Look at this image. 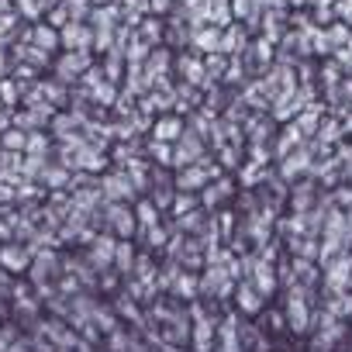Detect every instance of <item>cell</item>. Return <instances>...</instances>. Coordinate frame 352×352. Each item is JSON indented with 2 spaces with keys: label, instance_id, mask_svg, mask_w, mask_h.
Instances as JSON below:
<instances>
[{
  "label": "cell",
  "instance_id": "cell-1",
  "mask_svg": "<svg viewBox=\"0 0 352 352\" xmlns=\"http://www.w3.org/2000/svg\"><path fill=\"white\" fill-rule=\"evenodd\" d=\"M100 194H104V204H135L138 201V190L131 184V176L124 173V166L100 173Z\"/></svg>",
  "mask_w": 352,
  "mask_h": 352
},
{
  "label": "cell",
  "instance_id": "cell-2",
  "mask_svg": "<svg viewBox=\"0 0 352 352\" xmlns=\"http://www.w3.org/2000/svg\"><path fill=\"white\" fill-rule=\"evenodd\" d=\"M104 232H111L114 239H131L138 235V221L131 204H104Z\"/></svg>",
  "mask_w": 352,
  "mask_h": 352
},
{
  "label": "cell",
  "instance_id": "cell-3",
  "mask_svg": "<svg viewBox=\"0 0 352 352\" xmlns=\"http://www.w3.org/2000/svg\"><path fill=\"white\" fill-rule=\"evenodd\" d=\"M239 194V180L235 176H218V180H211L204 190H201V208L208 211V214H214V211H221L225 204H232V197Z\"/></svg>",
  "mask_w": 352,
  "mask_h": 352
},
{
  "label": "cell",
  "instance_id": "cell-4",
  "mask_svg": "<svg viewBox=\"0 0 352 352\" xmlns=\"http://www.w3.org/2000/svg\"><path fill=\"white\" fill-rule=\"evenodd\" d=\"M208 155V142L197 135V131H184L180 138L173 142V169H184V166H194Z\"/></svg>",
  "mask_w": 352,
  "mask_h": 352
},
{
  "label": "cell",
  "instance_id": "cell-5",
  "mask_svg": "<svg viewBox=\"0 0 352 352\" xmlns=\"http://www.w3.org/2000/svg\"><path fill=\"white\" fill-rule=\"evenodd\" d=\"M211 184V173H208V155L194 166H184V169H173V187L176 190H187V194H201L204 187Z\"/></svg>",
  "mask_w": 352,
  "mask_h": 352
},
{
  "label": "cell",
  "instance_id": "cell-6",
  "mask_svg": "<svg viewBox=\"0 0 352 352\" xmlns=\"http://www.w3.org/2000/svg\"><path fill=\"white\" fill-rule=\"evenodd\" d=\"M194 328H190V349L194 352H214L218 345V318L214 314H201V318H190Z\"/></svg>",
  "mask_w": 352,
  "mask_h": 352
},
{
  "label": "cell",
  "instance_id": "cell-7",
  "mask_svg": "<svg viewBox=\"0 0 352 352\" xmlns=\"http://www.w3.org/2000/svg\"><path fill=\"white\" fill-rule=\"evenodd\" d=\"M187 131V118L184 114H176V111H166V114H155L152 128H148V138H159V142H176Z\"/></svg>",
  "mask_w": 352,
  "mask_h": 352
},
{
  "label": "cell",
  "instance_id": "cell-8",
  "mask_svg": "<svg viewBox=\"0 0 352 352\" xmlns=\"http://www.w3.org/2000/svg\"><path fill=\"white\" fill-rule=\"evenodd\" d=\"M59 45L66 52H90L94 49V28H87L83 21H69L66 28H59Z\"/></svg>",
  "mask_w": 352,
  "mask_h": 352
},
{
  "label": "cell",
  "instance_id": "cell-9",
  "mask_svg": "<svg viewBox=\"0 0 352 352\" xmlns=\"http://www.w3.org/2000/svg\"><path fill=\"white\" fill-rule=\"evenodd\" d=\"M190 49H194L197 56H214V52H221V28H214V25L194 28V32H190Z\"/></svg>",
  "mask_w": 352,
  "mask_h": 352
},
{
  "label": "cell",
  "instance_id": "cell-10",
  "mask_svg": "<svg viewBox=\"0 0 352 352\" xmlns=\"http://www.w3.org/2000/svg\"><path fill=\"white\" fill-rule=\"evenodd\" d=\"M245 49H249V32L242 21H232L228 28H221V52L228 59H239Z\"/></svg>",
  "mask_w": 352,
  "mask_h": 352
},
{
  "label": "cell",
  "instance_id": "cell-11",
  "mask_svg": "<svg viewBox=\"0 0 352 352\" xmlns=\"http://www.w3.org/2000/svg\"><path fill=\"white\" fill-rule=\"evenodd\" d=\"M232 297H235L239 311H242V314H249V318H252V314H259V311H263V304H266V297H263V294H259L249 280H239Z\"/></svg>",
  "mask_w": 352,
  "mask_h": 352
},
{
  "label": "cell",
  "instance_id": "cell-12",
  "mask_svg": "<svg viewBox=\"0 0 352 352\" xmlns=\"http://www.w3.org/2000/svg\"><path fill=\"white\" fill-rule=\"evenodd\" d=\"M235 176H239V187H242V190H259V187L270 180V166H259V162L245 159V162L235 169Z\"/></svg>",
  "mask_w": 352,
  "mask_h": 352
},
{
  "label": "cell",
  "instance_id": "cell-13",
  "mask_svg": "<svg viewBox=\"0 0 352 352\" xmlns=\"http://www.w3.org/2000/svg\"><path fill=\"white\" fill-rule=\"evenodd\" d=\"M0 266H4L8 273H25L28 266H32V249H25V245H4L0 249Z\"/></svg>",
  "mask_w": 352,
  "mask_h": 352
},
{
  "label": "cell",
  "instance_id": "cell-14",
  "mask_svg": "<svg viewBox=\"0 0 352 352\" xmlns=\"http://www.w3.org/2000/svg\"><path fill=\"white\" fill-rule=\"evenodd\" d=\"M169 228L159 221V225H152V228H138V245H142V252H162L166 249V242H169Z\"/></svg>",
  "mask_w": 352,
  "mask_h": 352
},
{
  "label": "cell",
  "instance_id": "cell-15",
  "mask_svg": "<svg viewBox=\"0 0 352 352\" xmlns=\"http://www.w3.org/2000/svg\"><path fill=\"white\" fill-rule=\"evenodd\" d=\"M90 69V52H66L63 56V63H59V80H76V76H83Z\"/></svg>",
  "mask_w": 352,
  "mask_h": 352
},
{
  "label": "cell",
  "instance_id": "cell-16",
  "mask_svg": "<svg viewBox=\"0 0 352 352\" xmlns=\"http://www.w3.org/2000/svg\"><path fill=\"white\" fill-rule=\"evenodd\" d=\"M145 159L152 166L173 169V145L169 142H159V138H145Z\"/></svg>",
  "mask_w": 352,
  "mask_h": 352
},
{
  "label": "cell",
  "instance_id": "cell-17",
  "mask_svg": "<svg viewBox=\"0 0 352 352\" xmlns=\"http://www.w3.org/2000/svg\"><path fill=\"white\" fill-rule=\"evenodd\" d=\"M135 256H138V245H135L131 239H118V249H114V270H118L121 276H131Z\"/></svg>",
  "mask_w": 352,
  "mask_h": 352
},
{
  "label": "cell",
  "instance_id": "cell-18",
  "mask_svg": "<svg viewBox=\"0 0 352 352\" xmlns=\"http://www.w3.org/2000/svg\"><path fill=\"white\" fill-rule=\"evenodd\" d=\"M28 42H32L38 52H52V49L59 45V28H52L49 21H45V25H35L32 35H28Z\"/></svg>",
  "mask_w": 352,
  "mask_h": 352
},
{
  "label": "cell",
  "instance_id": "cell-19",
  "mask_svg": "<svg viewBox=\"0 0 352 352\" xmlns=\"http://www.w3.org/2000/svg\"><path fill=\"white\" fill-rule=\"evenodd\" d=\"M131 211H135L138 228H152V225H159V221H162V211H159L148 197H138V201L131 204Z\"/></svg>",
  "mask_w": 352,
  "mask_h": 352
},
{
  "label": "cell",
  "instance_id": "cell-20",
  "mask_svg": "<svg viewBox=\"0 0 352 352\" xmlns=\"http://www.w3.org/2000/svg\"><path fill=\"white\" fill-rule=\"evenodd\" d=\"M38 180H42L49 190H66V187H69V180H73V169H66V166L59 162V166H49V169L38 176Z\"/></svg>",
  "mask_w": 352,
  "mask_h": 352
},
{
  "label": "cell",
  "instance_id": "cell-21",
  "mask_svg": "<svg viewBox=\"0 0 352 352\" xmlns=\"http://www.w3.org/2000/svg\"><path fill=\"white\" fill-rule=\"evenodd\" d=\"M197 208H201V194L176 190V197H173V204H169V214H173V218H184V214H190V211H197Z\"/></svg>",
  "mask_w": 352,
  "mask_h": 352
},
{
  "label": "cell",
  "instance_id": "cell-22",
  "mask_svg": "<svg viewBox=\"0 0 352 352\" xmlns=\"http://www.w3.org/2000/svg\"><path fill=\"white\" fill-rule=\"evenodd\" d=\"M25 145H28V131L21 128H11L0 135V148H8V152H25Z\"/></svg>",
  "mask_w": 352,
  "mask_h": 352
},
{
  "label": "cell",
  "instance_id": "cell-23",
  "mask_svg": "<svg viewBox=\"0 0 352 352\" xmlns=\"http://www.w3.org/2000/svg\"><path fill=\"white\" fill-rule=\"evenodd\" d=\"M94 328H97V331H104V335H107V331H114V328H118L114 311H111V307H104V304H100V307H94Z\"/></svg>",
  "mask_w": 352,
  "mask_h": 352
},
{
  "label": "cell",
  "instance_id": "cell-24",
  "mask_svg": "<svg viewBox=\"0 0 352 352\" xmlns=\"http://www.w3.org/2000/svg\"><path fill=\"white\" fill-rule=\"evenodd\" d=\"M118 314H121L124 321H138V318H142V314H138V304H135V297H131L128 290L118 297Z\"/></svg>",
  "mask_w": 352,
  "mask_h": 352
},
{
  "label": "cell",
  "instance_id": "cell-25",
  "mask_svg": "<svg viewBox=\"0 0 352 352\" xmlns=\"http://www.w3.org/2000/svg\"><path fill=\"white\" fill-rule=\"evenodd\" d=\"M18 83L14 80H0V100H4V104H18Z\"/></svg>",
  "mask_w": 352,
  "mask_h": 352
},
{
  "label": "cell",
  "instance_id": "cell-26",
  "mask_svg": "<svg viewBox=\"0 0 352 352\" xmlns=\"http://www.w3.org/2000/svg\"><path fill=\"white\" fill-rule=\"evenodd\" d=\"M173 4H176V0H148V14L162 18V14H169V11H173Z\"/></svg>",
  "mask_w": 352,
  "mask_h": 352
},
{
  "label": "cell",
  "instance_id": "cell-27",
  "mask_svg": "<svg viewBox=\"0 0 352 352\" xmlns=\"http://www.w3.org/2000/svg\"><path fill=\"white\" fill-rule=\"evenodd\" d=\"M287 4H294V8H311L314 0H287Z\"/></svg>",
  "mask_w": 352,
  "mask_h": 352
},
{
  "label": "cell",
  "instance_id": "cell-28",
  "mask_svg": "<svg viewBox=\"0 0 352 352\" xmlns=\"http://www.w3.org/2000/svg\"><path fill=\"white\" fill-rule=\"evenodd\" d=\"M0 73H8V56H4V49H0Z\"/></svg>",
  "mask_w": 352,
  "mask_h": 352
}]
</instances>
